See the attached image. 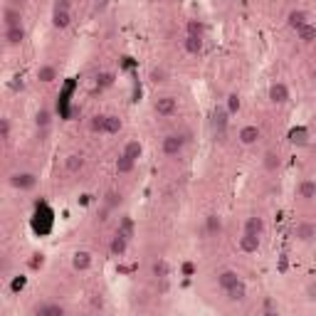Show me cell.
I'll list each match as a JSON object with an SVG mask.
<instances>
[{
    "label": "cell",
    "instance_id": "6da1fadb",
    "mask_svg": "<svg viewBox=\"0 0 316 316\" xmlns=\"http://www.w3.org/2000/svg\"><path fill=\"white\" fill-rule=\"evenodd\" d=\"M227 124H230V112H227L225 107H218V109L213 112V119H210V126H213V133H215V141L225 144Z\"/></svg>",
    "mask_w": 316,
    "mask_h": 316
},
{
    "label": "cell",
    "instance_id": "7a4b0ae2",
    "mask_svg": "<svg viewBox=\"0 0 316 316\" xmlns=\"http://www.w3.org/2000/svg\"><path fill=\"white\" fill-rule=\"evenodd\" d=\"M8 183L15 190H32L38 186V175L32 170H15V173L8 175Z\"/></svg>",
    "mask_w": 316,
    "mask_h": 316
},
{
    "label": "cell",
    "instance_id": "3957f363",
    "mask_svg": "<svg viewBox=\"0 0 316 316\" xmlns=\"http://www.w3.org/2000/svg\"><path fill=\"white\" fill-rule=\"evenodd\" d=\"M186 151V136L183 133H168L163 138V156L168 158H175Z\"/></svg>",
    "mask_w": 316,
    "mask_h": 316
},
{
    "label": "cell",
    "instance_id": "277c9868",
    "mask_svg": "<svg viewBox=\"0 0 316 316\" xmlns=\"http://www.w3.org/2000/svg\"><path fill=\"white\" fill-rule=\"evenodd\" d=\"M153 112L158 114V116H173V114L178 112V99L175 96H158L156 101H153Z\"/></svg>",
    "mask_w": 316,
    "mask_h": 316
},
{
    "label": "cell",
    "instance_id": "5b68a950",
    "mask_svg": "<svg viewBox=\"0 0 316 316\" xmlns=\"http://www.w3.org/2000/svg\"><path fill=\"white\" fill-rule=\"evenodd\" d=\"M267 96H269V101H272V104L282 107V104H287V101H289V87H287L284 82H272V84H269V89H267Z\"/></svg>",
    "mask_w": 316,
    "mask_h": 316
},
{
    "label": "cell",
    "instance_id": "8992f818",
    "mask_svg": "<svg viewBox=\"0 0 316 316\" xmlns=\"http://www.w3.org/2000/svg\"><path fill=\"white\" fill-rule=\"evenodd\" d=\"M126 250H129V237L124 235V232H114L112 242H109V252H112V257H124L126 255Z\"/></svg>",
    "mask_w": 316,
    "mask_h": 316
},
{
    "label": "cell",
    "instance_id": "52a82bcc",
    "mask_svg": "<svg viewBox=\"0 0 316 316\" xmlns=\"http://www.w3.org/2000/svg\"><path fill=\"white\" fill-rule=\"evenodd\" d=\"M3 40H5L8 47H20V45L25 42V27H22V25H18V27H5Z\"/></svg>",
    "mask_w": 316,
    "mask_h": 316
},
{
    "label": "cell",
    "instance_id": "ba28073f",
    "mask_svg": "<svg viewBox=\"0 0 316 316\" xmlns=\"http://www.w3.org/2000/svg\"><path fill=\"white\" fill-rule=\"evenodd\" d=\"M3 25H5V27H18V25H22V10H20V8H13V5H5V10H3Z\"/></svg>",
    "mask_w": 316,
    "mask_h": 316
},
{
    "label": "cell",
    "instance_id": "9c48e42d",
    "mask_svg": "<svg viewBox=\"0 0 316 316\" xmlns=\"http://www.w3.org/2000/svg\"><path fill=\"white\" fill-rule=\"evenodd\" d=\"M294 237L299 242H314L316 240V225L314 223H299L294 230Z\"/></svg>",
    "mask_w": 316,
    "mask_h": 316
},
{
    "label": "cell",
    "instance_id": "30bf717a",
    "mask_svg": "<svg viewBox=\"0 0 316 316\" xmlns=\"http://www.w3.org/2000/svg\"><path fill=\"white\" fill-rule=\"evenodd\" d=\"M260 129H257V126H252V124H250V126H242L240 129V133H237V138H240V144L242 146H252V144H257V141H260Z\"/></svg>",
    "mask_w": 316,
    "mask_h": 316
},
{
    "label": "cell",
    "instance_id": "8fae6325",
    "mask_svg": "<svg viewBox=\"0 0 316 316\" xmlns=\"http://www.w3.org/2000/svg\"><path fill=\"white\" fill-rule=\"evenodd\" d=\"M64 306L62 304H55V301H45V304H38L35 306V314L38 316H64Z\"/></svg>",
    "mask_w": 316,
    "mask_h": 316
},
{
    "label": "cell",
    "instance_id": "7c38bea8",
    "mask_svg": "<svg viewBox=\"0 0 316 316\" xmlns=\"http://www.w3.org/2000/svg\"><path fill=\"white\" fill-rule=\"evenodd\" d=\"M240 250H242V252H247V255L257 252V250H260V235H255V232H242Z\"/></svg>",
    "mask_w": 316,
    "mask_h": 316
},
{
    "label": "cell",
    "instance_id": "4fadbf2b",
    "mask_svg": "<svg viewBox=\"0 0 316 316\" xmlns=\"http://www.w3.org/2000/svg\"><path fill=\"white\" fill-rule=\"evenodd\" d=\"M237 282H240V274H237L235 269H223V272L218 274V287H220L223 292L232 289V287H235Z\"/></svg>",
    "mask_w": 316,
    "mask_h": 316
},
{
    "label": "cell",
    "instance_id": "5bb4252c",
    "mask_svg": "<svg viewBox=\"0 0 316 316\" xmlns=\"http://www.w3.org/2000/svg\"><path fill=\"white\" fill-rule=\"evenodd\" d=\"M92 255L87 252V250H79V252H75L72 255V267H75L77 272H87L89 267H92Z\"/></svg>",
    "mask_w": 316,
    "mask_h": 316
},
{
    "label": "cell",
    "instance_id": "9a60e30c",
    "mask_svg": "<svg viewBox=\"0 0 316 316\" xmlns=\"http://www.w3.org/2000/svg\"><path fill=\"white\" fill-rule=\"evenodd\" d=\"M297 195L301 198V200H314L316 198V181L304 178V181L297 186Z\"/></svg>",
    "mask_w": 316,
    "mask_h": 316
},
{
    "label": "cell",
    "instance_id": "2e32d148",
    "mask_svg": "<svg viewBox=\"0 0 316 316\" xmlns=\"http://www.w3.org/2000/svg\"><path fill=\"white\" fill-rule=\"evenodd\" d=\"M264 230H267V225H264V218L260 215H250L247 220H244V232H255V235H264Z\"/></svg>",
    "mask_w": 316,
    "mask_h": 316
},
{
    "label": "cell",
    "instance_id": "e0dca14e",
    "mask_svg": "<svg viewBox=\"0 0 316 316\" xmlns=\"http://www.w3.org/2000/svg\"><path fill=\"white\" fill-rule=\"evenodd\" d=\"M309 22V13L306 10H292L289 15H287V25L292 27V30H299L301 25H306Z\"/></svg>",
    "mask_w": 316,
    "mask_h": 316
},
{
    "label": "cell",
    "instance_id": "ac0fdd59",
    "mask_svg": "<svg viewBox=\"0 0 316 316\" xmlns=\"http://www.w3.org/2000/svg\"><path fill=\"white\" fill-rule=\"evenodd\" d=\"M225 294H227V299H230V301H235V304H242V301L247 299V284H244V282L240 279V282H237V284H235L232 289H227Z\"/></svg>",
    "mask_w": 316,
    "mask_h": 316
},
{
    "label": "cell",
    "instance_id": "d6986e66",
    "mask_svg": "<svg viewBox=\"0 0 316 316\" xmlns=\"http://www.w3.org/2000/svg\"><path fill=\"white\" fill-rule=\"evenodd\" d=\"M183 50H186L188 55H200V52H203V38H198V35H186V40H183Z\"/></svg>",
    "mask_w": 316,
    "mask_h": 316
},
{
    "label": "cell",
    "instance_id": "ffe728a7",
    "mask_svg": "<svg viewBox=\"0 0 316 316\" xmlns=\"http://www.w3.org/2000/svg\"><path fill=\"white\" fill-rule=\"evenodd\" d=\"M262 166H264V170H269V173L279 170V166H282V156H279V151H267L264 158H262Z\"/></svg>",
    "mask_w": 316,
    "mask_h": 316
},
{
    "label": "cell",
    "instance_id": "44dd1931",
    "mask_svg": "<svg viewBox=\"0 0 316 316\" xmlns=\"http://www.w3.org/2000/svg\"><path fill=\"white\" fill-rule=\"evenodd\" d=\"M297 32V38L304 42V45H311L316 40V25L314 22H306V25H301L299 30H294Z\"/></svg>",
    "mask_w": 316,
    "mask_h": 316
},
{
    "label": "cell",
    "instance_id": "7402d4cb",
    "mask_svg": "<svg viewBox=\"0 0 316 316\" xmlns=\"http://www.w3.org/2000/svg\"><path fill=\"white\" fill-rule=\"evenodd\" d=\"M57 79V67L55 64H40L38 67V82L42 84H50Z\"/></svg>",
    "mask_w": 316,
    "mask_h": 316
},
{
    "label": "cell",
    "instance_id": "603a6c76",
    "mask_svg": "<svg viewBox=\"0 0 316 316\" xmlns=\"http://www.w3.org/2000/svg\"><path fill=\"white\" fill-rule=\"evenodd\" d=\"M52 25H55L57 30H67V27L72 25L69 10H55V13H52Z\"/></svg>",
    "mask_w": 316,
    "mask_h": 316
},
{
    "label": "cell",
    "instance_id": "cb8c5ba5",
    "mask_svg": "<svg viewBox=\"0 0 316 316\" xmlns=\"http://www.w3.org/2000/svg\"><path fill=\"white\" fill-rule=\"evenodd\" d=\"M64 168H67L69 173H79V170L84 168V156H82V153L67 156V158H64Z\"/></svg>",
    "mask_w": 316,
    "mask_h": 316
},
{
    "label": "cell",
    "instance_id": "d4e9b609",
    "mask_svg": "<svg viewBox=\"0 0 316 316\" xmlns=\"http://www.w3.org/2000/svg\"><path fill=\"white\" fill-rule=\"evenodd\" d=\"M35 126L38 129H50L52 126V109H40L38 114H35Z\"/></svg>",
    "mask_w": 316,
    "mask_h": 316
},
{
    "label": "cell",
    "instance_id": "484cf974",
    "mask_svg": "<svg viewBox=\"0 0 316 316\" xmlns=\"http://www.w3.org/2000/svg\"><path fill=\"white\" fill-rule=\"evenodd\" d=\"M133 166H136V161L129 158V156H124V153L116 158V173H119V175H126V173H131Z\"/></svg>",
    "mask_w": 316,
    "mask_h": 316
},
{
    "label": "cell",
    "instance_id": "4316f807",
    "mask_svg": "<svg viewBox=\"0 0 316 316\" xmlns=\"http://www.w3.org/2000/svg\"><path fill=\"white\" fill-rule=\"evenodd\" d=\"M104 129H107L109 136H114V133H119V131L124 129V121H121L116 114H107V124H104Z\"/></svg>",
    "mask_w": 316,
    "mask_h": 316
},
{
    "label": "cell",
    "instance_id": "83f0119b",
    "mask_svg": "<svg viewBox=\"0 0 316 316\" xmlns=\"http://www.w3.org/2000/svg\"><path fill=\"white\" fill-rule=\"evenodd\" d=\"M220 230H223L220 215H207V218H205V232H207V235H218Z\"/></svg>",
    "mask_w": 316,
    "mask_h": 316
},
{
    "label": "cell",
    "instance_id": "f1b7e54d",
    "mask_svg": "<svg viewBox=\"0 0 316 316\" xmlns=\"http://www.w3.org/2000/svg\"><path fill=\"white\" fill-rule=\"evenodd\" d=\"M121 153H124V156H129V158H133V161H138V158H141V153H144V146H141V141H129V144L124 146Z\"/></svg>",
    "mask_w": 316,
    "mask_h": 316
},
{
    "label": "cell",
    "instance_id": "f546056e",
    "mask_svg": "<svg viewBox=\"0 0 316 316\" xmlns=\"http://www.w3.org/2000/svg\"><path fill=\"white\" fill-rule=\"evenodd\" d=\"M104 124H107V114H96V116L89 119V131L92 133H107Z\"/></svg>",
    "mask_w": 316,
    "mask_h": 316
},
{
    "label": "cell",
    "instance_id": "4dcf8cb0",
    "mask_svg": "<svg viewBox=\"0 0 316 316\" xmlns=\"http://www.w3.org/2000/svg\"><path fill=\"white\" fill-rule=\"evenodd\" d=\"M114 82H116V75H114V72H99V75H96V87H99V89H109V87H114Z\"/></svg>",
    "mask_w": 316,
    "mask_h": 316
},
{
    "label": "cell",
    "instance_id": "1f68e13d",
    "mask_svg": "<svg viewBox=\"0 0 316 316\" xmlns=\"http://www.w3.org/2000/svg\"><path fill=\"white\" fill-rule=\"evenodd\" d=\"M240 107H242L240 94H237V92H230V94H227V104H225V109L230 112V116H232V114H237V112H240Z\"/></svg>",
    "mask_w": 316,
    "mask_h": 316
},
{
    "label": "cell",
    "instance_id": "d6a6232c",
    "mask_svg": "<svg viewBox=\"0 0 316 316\" xmlns=\"http://www.w3.org/2000/svg\"><path fill=\"white\" fill-rule=\"evenodd\" d=\"M121 203H124V195H121L119 190H109V193L104 195V205H109L112 210H116Z\"/></svg>",
    "mask_w": 316,
    "mask_h": 316
},
{
    "label": "cell",
    "instance_id": "836d02e7",
    "mask_svg": "<svg viewBox=\"0 0 316 316\" xmlns=\"http://www.w3.org/2000/svg\"><path fill=\"white\" fill-rule=\"evenodd\" d=\"M116 230H119V232H124V235H126V237H133V232H136V227H133V220H131L129 215H124V218H121V220H119V227H116Z\"/></svg>",
    "mask_w": 316,
    "mask_h": 316
},
{
    "label": "cell",
    "instance_id": "e575fe53",
    "mask_svg": "<svg viewBox=\"0 0 316 316\" xmlns=\"http://www.w3.org/2000/svg\"><path fill=\"white\" fill-rule=\"evenodd\" d=\"M186 30H188V35H198V38H203V35H205L203 20H188Z\"/></svg>",
    "mask_w": 316,
    "mask_h": 316
},
{
    "label": "cell",
    "instance_id": "d590c367",
    "mask_svg": "<svg viewBox=\"0 0 316 316\" xmlns=\"http://www.w3.org/2000/svg\"><path fill=\"white\" fill-rule=\"evenodd\" d=\"M151 272H153V277H158V279H166V277H168V262H166V260H158V262H153V267H151Z\"/></svg>",
    "mask_w": 316,
    "mask_h": 316
},
{
    "label": "cell",
    "instance_id": "8d00e7d4",
    "mask_svg": "<svg viewBox=\"0 0 316 316\" xmlns=\"http://www.w3.org/2000/svg\"><path fill=\"white\" fill-rule=\"evenodd\" d=\"M149 79L153 82V84H163V82L168 79V72L163 69V67H153V69L149 72Z\"/></svg>",
    "mask_w": 316,
    "mask_h": 316
},
{
    "label": "cell",
    "instance_id": "74e56055",
    "mask_svg": "<svg viewBox=\"0 0 316 316\" xmlns=\"http://www.w3.org/2000/svg\"><path fill=\"white\" fill-rule=\"evenodd\" d=\"M10 129H13V126H10V119L3 116V119H0V138H3L5 144L10 141Z\"/></svg>",
    "mask_w": 316,
    "mask_h": 316
},
{
    "label": "cell",
    "instance_id": "f35d334b",
    "mask_svg": "<svg viewBox=\"0 0 316 316\" xmlns=\"http://www.w3.org/2000/svg\"><path fill=\"white\" fill-rule=\"evenodd\" d=\"M112 213H114V210H112V207H109V205H101V210L96 213V220H99V223H107Z\"/></svg>",
    "mask_w": 316,
    "mask_h": 316
},
{
    "label": "cell",
    "instance_id": "ab89813d",
    "mask_svg": "<svg viewBox=\"0 0 316 316\" xmlns=\"http://www.w3.org/2000/svg\"><path fill=\"white\" fill-rule=\"evenodd\" d=\"M72 0H55V10H69Z\"/></svg>",
    "mask_w": 316,
    "mask_h": 316
},
{
    "label": "cell",
    "instance_id": "60d3db41",
    "mask_svg": "<svg viewBox=\"0 0 316 316\" xmlns=\"http://www.w3.org/2000/svg\"><path fill=\"white\" fill-rule=\"evenodd\" d=\"M306 294H309V299H316V282H311V284L306 287Z\"/></svg>",
    "mask_w": 316,
    "mask_h": 316
},
{
    "label": "cell",
    "instance_id": "b9f144b4",
    "mask_svg": "<svg viewBox=\"0 0 316 316\" xmlns=\"http://www.w3.org/2000/svg\"><path fill=\"white\" fill-rule=\"evenodd\" d=\"M8 5H13V8H20V10H22V8H25V0H8Z\"/></svg>",
    "mask_w": 316,
    "mask_h": 316
},
{
    "label": "cell",
    "instance_id": "7bdbcfd3",
    "mask_svg": "<svg viewBox=\"0 0 316 316\" xmlns=\"http://www.w3.org/2000/svg\"><path fill=\"white\" fill-rule=\"evenodd\" d=\"M32 267H42V255H35V260L30 262Z\"/></svg>",
    "mask_w": 316,
    "mask_h": 316
},
{
    "label": "cell",
    "instance_id": "ee69618b",
    "mask_svg": "<svg viewBox=\"0 0 316 316\" xmlns=\"http://www.w3.org/2000/svg\"><path fill=\"white\" fill-rule=\"evenodd\" d=\"M311 77H314V82H316V69H314V72H311Z\"/></svg>",
    "mask_w": 316,
    "mask_h": 316
},
{
    "label": "cell",
    "instance_id": "f6af8a7d",
    "mask_svg": "<svg viewBox=\"0 0 316 316\" xmlns=\"http://www.w3.org/2000/svg\"><path fill=\"white\" fill-rule=\"evenodd\" d=\"M225 3H232V0H225Z\"/></svg>",
    "mask_w": 316,
    "mask_h": 316
}]
</instances>
